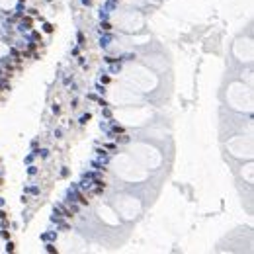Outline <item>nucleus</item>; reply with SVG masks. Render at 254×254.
<instances>
[{
	"mask_svg": "<svg viewBox=\"0 0 254 254\" xmlns=\"http://www.w3.org/2000/svg\"><path fill=\"white\" fill-rule=\"evenodd\" d=\"M14 242H8V245H6V252H14Z\"/></svg>",
	"mask_w": 254,
	"mask_h": 254,
	"instance_id": "1",
	"label": "nucleus"
},
{
	"mask_svg": "<svg viewBox=\"0 0 254 254\" xmlns=\"http://www.w3.org/2000/svg\"><path fill=\"white\" fill-rule=\"evenodd\" d=\"M90 121V113H86V115H82V119H80V123H86Z\"/></svg>",
	"mask_w": 254,
	"mask_h": 254,
	"instance_id": "2",
	"label": "nucleus"
},
{
	"mask_svg": "<svg viewBox=\"0 0 254 254\" xmlns=\"http://www.w3.org/2000/svg\"><path fill=\"white\" fill-rule=\"evenodd\" d=\"M45 31L51 33V31H53V26H51V24H45Z\"/></svg>",
	"mask_w": 254,
	"mask_h": 254,
	"instance_id": "3",
	"label": "nucleus"
},
{
	"mask_svg": "<svg viewBox=\"0 0 254 254\" xmlns=\"http://www.w3.org/2000/svg\"><path fill=\"white\" fill-rule=\"evenodd\" d=\"M47 250H49V252H57V248L53 245H47Z\"/></svg>",
	"mask_w": 254,
	"mask_h": 254,
	"instance_id": "4",
	"label": "nucleus"
},
{
	"mask_svg": "<svg viewBox=\"0 0 254 254\" xmlns=\"http://www.w3.org/2000/svg\"><path fill=\"white\" fill-rule=\"evenodd\" d=\"M102 28H104V29H106V31H108V29H112V26H109V24H108V22H106V24H102Z\"/></svg>",
	"mask_w": 254,
	"mask_h": 254,
	"instance_id": "5",
	"label": "nucleus"
}]
</instances>
